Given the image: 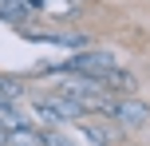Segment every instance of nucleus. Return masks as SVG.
<instances>
[{
  "label": "nucleus",
  "instance_id": "f257e3e1",
  "mask_svg": "<svg viewBox=\"0 0 150 146\" xmlns=\"http://www.w3.org/2000/svg\"><path fill=\"white\" fill-rule=\"evenodd\" d=\"M111 71H115L111 51H71V59L63 63V75H83V79H99V83Z\"/></svg>",
  "mask_w": 150,
  "mask_h": 146
},
{
  "label": "nucleus",
  "instance_id": "f03ea898",
  "mask_svg": "<svg viewBox=\"0 0 150 146\" xmlns=\"http://www.w3.org/2000/svg\"><path fill=\"white\" fill-rule=\"evenodd\" d=\"M36 115L44 118V123H83L91 111L83 107V103L67 99V95H44V99L36 103Z\"/></svg>",
  "mask_w": 150,
  "mask_h": 146
},
{
  "label": "nucleus",
  "instance_id": "7ed1b4c3",
  "mask_svg": "<svg viewBox=\"0 0 150 146\" xmlns=\"http://www.w3.org/2000/svg\"><path fill=\"white\" fill-rule=\"evenodd\" d=\"M111 123H119V130H138V126L150 123V103H146V99H134V95L115 99V115H111Z\"/></svg>",
  "mask_w": 150,
  "mask_h": 146
},
{
  "label": "nucleus",
  "instance_id": "20e7f679",
  "mask_svg": "<svg viewBox=\"0 0 150 146\" xmlns=\"http://www.w3.org/2000/svg\"><path fill=\"white\" fill-rule=\"evenodd\" d=\"M79 134L91 146H115V142H119V123H87V118H83Z\"/></svg>",
  "mask_w": 150,
  "mask_h": 146
},
{
  "label": "nucleus",
  "instance_id": "39448f33",
  "mask_svg": "<svg viewBox=\"0 0 150 146\" xmlns=\"http://www.w3.org/2000/svg\"><path fill=\"white\" fill-rule=\"evenodd\" d=\"M36 12H40V8L32 4V0H0V20L12 24V28H24Z\"/></svg>",
  "mask_w": 150,
  "mask_h": 146
},
{
  "label": "nucleus",
  "instance_id": "423d86ee",
  "mask_svg": "<svg viewBox=\"0 0 150 146\" xmlns=\"http://www.w3.org/2000/svg\"><path fill=\"white\" fill-rule=\"evenodd\" d=\"M79 4H83V0H47V4L40 8V12H47L52 20H75Z\"/></svg>",
  "mask_w": 150,
  "mask_h": 146
},
{
  "label": "nucleus",
  "instance_id": "0eeeda50",
  "mask_svg": "<svg viewBox=\"0 0 150 146\" xmlns=\"http://www.w3.org/2000/svg\"><path fill=\"white\" fill-rule=\"evenodd\" d=\"M0 99L16 107V103L24 99V79H16V75H0Z\"/></svg>",
  "mask_w": 150,
  "mask_h": 146
},
{
  "label": "nucleus",
  "instance_id": "6e6552de",
  "mask_svg": "<svg viewBox=\"0 0 150 146\" xmlns=\"http://www.w3.org/2000/svg\"><path fill=\"white\" fill-rule=\"evenodd\" d=\"M103 87H107V91H130V87H134V71H127V67H115L111 75L103 79Z\"/></svg>",
  "mask_w": 150,
  "mask_h": 146
},
{
  "label": "nucleus",
  "instance_id": "1a4fd4ad",
  "mask_svg": "<svg viewBox=\"0 0 150 146\" xmlns=\"http://www.w3.org/2000/svg\"><path fill=\"white\" fill-rule=\"evenodd\" d=\"M8 146H40V130L36 126H16L8 134Z\"/></svg>",
  "mask_w": 150,
  "mask_h": 146
},
{
  "label": "nucleus",
  "instance_id": "9d476101",
  "mask_svg": "<svg viewBox=\"0 0 150 146\" xmlns=\"http://www.w3.org/2000/svg\"><path fill=\"white\" fill-rule=\"evenodd\" d=\"M40 146H75V142L63 138V134H55V130H40Z\"/></svg>",
  "mask_w": 150,
  "mask_h": 146
},
{
  "label": "nucleus",
  "instance_id": "9b49d317",
  "mask_svg": "<svg viewBox=\"0 0 150 146\" xmlns=\"http://www.w3.org/2000/svg\"><path fill=\"white\" fill-rule=\"evenodd\" d=\"M32 4H36V8H44V4H47V0H32Z\"/></svg>",
  "mask_w": 150,
  "mask_h": 146
}]
</instances>
